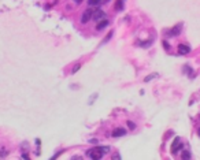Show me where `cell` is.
Segmentation results:
<instances>
[{
    "label": "cell",
    "instance_id": "6da1fadb",
    "mask_svg": "<svg viewBox=\"0 0 200 160\" xmlns=\"http://www.w3.org/2000/svg\"><path fill=\"white\" fill-rule=\"evenodd\" d=\"M103 151H101V148L97 147V148H92V149H89L88 151V156L91 157V159H93V160H99L103 157Z\"/></svg>",
    "mask_w": 200,
    "mask_h": 160
},
{
    "label": "cell",
    "instance_id": "7a4b0ae2",
    "mask_svg": "<svg viewBox=\"0 0 200 160\" xmlns=\"http://www.w3.org/2000/svg\"><path fill=\"white\" fill-rule=\"evenodd\" d=\"M92 15H93V11L92 10H87V11L82 14V17H81V22L82 23H87L89 19L92 18Z\"/></svg>",
    "mask_w": 200,
    "mask_h": 160
},
{
    "label": "cell",
    "instance_id": "3957f363",
    "mask_svg": "<svg viewBox=\"0 0 200 160\" xmlns=\"http://www.w3.org/2000/svg\"><path fill=\"white\" fill-rule=\"evenodd\" d=\"M189 51H191V48L187 47V45H184V44H180V45H178V54H180V55H187Z\"/></svg>",
    "mask_w": 200,
    "mask_h": 160
},
{
    "label": "cell",
    "instance_id": "277c9868",
    "mask_svg": "<svg viewBox=\"0 0 200 160\" xmlns=\"http://www.w3.org/2000/svg\"><path fill=\"white\" fill-rule=\"evenodd\" d=\"M126 134V130L122 129V127H119V129H115L113 131V137H122V135Z\"/></svg>",
    "mask_w": 200,
    "mask_h": 160
},
{
    "label": "cell",
    "instance_id": "5b68a950",
    "mask_svg": "<svg viewBox=\"0 0 200 160\" xmlns=\"http://www.w3.org/2000/svg\"><path fill=\"white\" fill-rule=\"evenodd\" d=\"M104 11H95L93 12V15H92V18L95 19V21H99V19H103L104 18Z\"/></svg>",
    "mask_w": 200,
    "mask_h": 160
},
{
    "label": "cell",
    "instance_id": "8992f818",
    "mask_svg": "<svg viewBox=\"0 0 200 160\" xmlns=\"http://www.w3.org/2000/svg\"><path fill=\"white\" fill-rule=\"evenodd\" d=\"M107 26H108V21H101V22L97 23L96 29H97V30H103V29H106Z\"/></svg>",
    "mask_w": 200,
    "mask_h": 160
},
{
    "label": "cell",
    "instance_id": "52a82bcc",
    "mask_svg": "<svg viewBox=\"0 0 200 160\" xmlns=\"http://www.w3.org/2000/svg\"><path fill=\"white\" fill-rule=\"evenodd\" d=\"M103 0H88V6L89 7H95V6H99Z\"/></svg>",
    "mask_w": 200,
    "mask_h": 160
},
{
    "label": "cell",
    "instance_id": "ba28073f",
    "mask_svg": "<svg viewBox=\"0 0 200 160\" xmlns=\"http://www.w3.org/2000/svg\"><path fill=\"white\" fill-rule=\"evenodd\" d=\"M7 155H8V151H7L6 148H1V149H0V159L7 157Z\"/></svg>",
    "mask_w": 200,
    "mask_h": 160
},
{
    "label": "cell",
    "instance_id": "9c48e42d",
    "mask_svg": "<svg viewBox=\"0 0 200 160\" xmlns=\"http://www.w3.org/2000/svg\"><path fill=\"white\" fill-rule=\"evenodd\" d=\"M178 141H180V138H175L174 142H173V148H171V153L173 155L177 152V144H178Z\"/></svg>",
    "mask_w": 200,
    "mask_h": 160
},
{
    "label": "cell",
    "instance_id": "30bf717a",
    "mask_svg": "<svg viewBox=\"0 0 200 160\" xmlns=\"http://www.w3.org/2000/svg\"><path fill=\"white\" fill-rule=\"evenodd\" d=\"M155 77H158L156 74H151V75H148V77H145V78H144V82H150V81L152 80V78H155Z\"/></svg>",
    "mask_w": 200,
    "mask_h": 160
},
{
    "label": "cell",
    "instance_id": "8fae6325",
    "mask_svg": "<svg viewBox=\"0 0 200 160\" xmlns=\"http://www.w3.org/2000/svg\"><path fill=\"white\" fill-rule=\"evenodd\" d=\"M181 31V25H178V27H174L173 30H171V34H178Z\"/></svg>",
    "mask_w": 200,
    "mask_h": 160
},
{
    "label": "cell",
    "instance_id": "7c38bea8",
    "mask_svg": "<svg viewBox=\"0 0 200 160\" xmlns=\"http://www.w3.org/2000/svg\"><path fill=\"white\" fill-rule=\"evenodd\" d=\"M80 68H81V64H80V63H78V64H75L74 67H73V70H71V74H75L78 70H80Z\"/></svg>",
    "mask_w": 200,
    "mask_h": 160
},
{
    "label": "cell",
    "instance_id": "4fadbf2b",
    "mask_svg": "<svg viewBox=\"0 0 200 160\" xmlns=\"http://www.w3.org/2000/svg\"><path fill=\"white\" fill-rule=\"evenodd\" d=\"M122 7H123V1H122V0H118V1H117V6H115V8H117V10H121Z\"/></svg>",
    "mask_w": 200,
    "mask_h": 160
},
{
    "label": "cell",
    "instance_id": "5bb4252c",
    "mask_svg": "<svg viewBox=\"0 0 200 160\" xmlns=\"http://www.w3.org/2000/svg\"><path fill=\"white\" fill-rule=\"evenodd\" d=\"M182 159H184V160H187V159H191V153H189V152H187V151H185V152H184V153H182Z\"/></svg>",
    "mask_w": 200,
    "mask_h": 160
},
{
    "label": "cell",
    "instance_id": "9a60e30c",
    "mask_svg": "<svg viewBox=\"0 0 200 160\" xmlns=\"http://www.w3.org/2000/svg\"><path fill=\"white\" fill-rule=\"evenodd\" d=\"M111 36H113V31H110V33H108V34H107L106 40H104V41H103V43H107V41H108V40H110V38H111Z\"/></svg>",
    "mask_w": 200,
    "mask_h": 160
},
{
    "label": "cell",
    "instance_id": "2e32d148",
    "mask_svg": "<svg viewBox=\"0 0 200 160\" xmlns=\"http://www.w3.org/2000/svg\"><path fill=\"white\" fill-rule=\"evenodd\" d=\"M128 126H129V129H134V127H136V125H134L133 122H130V121L128 122Z\"/></svg>",
    "mask_w": 200,
    "mask_h": 160
},
{
    "label": "cell",
    "instance_id": "e0dca14e",
    "mask_svg": "<svg viewBox=\"0 0 200 160\" xmlns=\"http://www.w3.org/2000/svg\"><path fill=\"white\" fill-rule=\"evenodd\" d=\"M22 159H25V160H28V159H29V156H28V153H22Z\"/></svg>",
    "mask_w": 200,
    "mask_h": 160
},
{
    "label": "cell",
    "instance_id": "ac0fdd59",
    "mask_svg": "<svg viewBox=\"0 0 200 160\" xmlns=\"http://www.w3.org/2000/svg\"><path fill=\"white\" fill-rule=\"evenodd\" d=\"M113 159H114V160H118V159H121V156H119V155L117 153V155H115V156L113 157Z\"/></svg>",
    "mask_w": 200,
    "mask_h": 160
},
{
    "label": "cell",
    "instance_id": "d6986e66",
    "mask_svg": "<svg viewBox=\"0 0 200 160\" xmlns=\"http://www.w3.org/2000/svg\"><path fill=\"white\" fill-rule=\"evenodd\" d=\"M163 45H164V47H166V49H169V47H170V45H169V43H166V41H164V43H163Z\"/></svg>",
    "mask_w": 200,
    "mask_h": 160
},
{
    "label": "cell",
    "instance_id": "ffe728a7",
    "mask_svg": "<svg viewBox=\"0 0 200 160\" xmlns=\"http://www.w3.org/2000/svg\"><path fill=\"white\" fill-rule=\"evenodd\" d=\"M74 1H75V3H81L82 0H74Z\"/></svg>",
    "mask_w": 200,
    "mask_h": 160
},
{
    "label": "cell",
    "instance_id": "44dd1931",
    "mask_svg": "<svg viewBox=\"0 0 200 160\" xmlns=\"http://www.w3.org/2000/svg\"><path fill=\"white\" fill-rule=\"evenodd\" d=\"M197 133H199V137H200V127H199V131H197Z\"/></svg>",
    "mask_w": 200,
    "mask_h": 160
}]
</instances>
